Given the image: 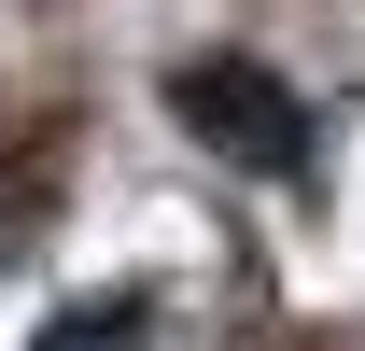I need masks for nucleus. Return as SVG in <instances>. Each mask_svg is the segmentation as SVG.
I'll return each mask as SVG.
<instances>
[{"label": "nucleus", "mask_w": 365, "mask_h": 351, "mask_svg": "<svg viewBox=\"0 0 365 351\" xmlns=\"http://www.w3.org/2000/svg\"><path fill=\"white\" fill-rule=\"evenodd\" d=\"M140 337H155V295H85L43 323V351H140Z\"/></svg>", "instance_id": "obj_2"}, {"label": "nucleus", "mask_w": 365, "mask_h": 351, "mask_svg": "<svg viewBox=\"0 0 365 351\" xmlns=\"http://www.w3.org/2000/svg\"><path fill=\"white\" fill-rule=\"evenodd\" d=\"M169 113H182L197 141H211L225 169H267V183H309V169H323V127H309V98L281 85V71H253V56H197V71L169 85Z\"/></svg>", "instance_id": "obj_1"}]
</instances>
